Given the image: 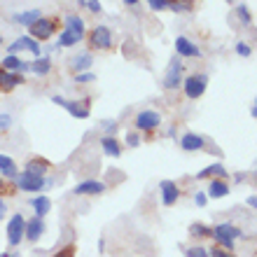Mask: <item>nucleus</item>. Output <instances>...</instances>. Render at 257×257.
<instances>
[{"label": "nucleus", "mask_w": 257, "mask_h": 257, "mask_svg": "<svg viewBox=\"0 0 257 257\" xmlns=\"http://www.w3.org/2000/svg\"><path fill=\"white\" fill-rule=\"evenodd\" d=\"M229 194V185H227V180H220V178H215V180H210L208 185V196L210 199H222V196Z\"/></svg>", "instance_id": "393cba45"}, {"label": "nucleus", "mask_w": 257, "mask_h": 257, "mask_svg": "<svg viewBox=\"0 0 257 257\" xmlns=\"http://www.w3.org/2000/svg\"><path fill=\"white\" fill-rule=\"evenodd\" d=\"M241 236H243V231L238 229V227H234L231 222H222V224H217V227H213V238L229 252L234 250V241Z\"/></svg>", "instance_id": "f257e3e1"}, {"label": "nucleus", "mask_w": 257, "mask_h": 257, "mask_svg": "<svg viewBox=\"0 0 257 257\" xmlns=\"http://www.w3.org/2000/svg\"><path fill=\"white\" fill-rule=\"evenodd\" d=\"M183 84V66H180V59L178 56H173L169 63V70H166V75H164V89H178Z\"/></svg>", "instance_id": "0eeeda50"}, {"label": "nucleus", "mask_w": 257, "mask_h": 257, "mask_svg": "<svg viewBox=\"0 0 257 257\" xmlns=\"http://www.w3.org/2000/svg\"><path fill=\"white\" fill-rule=\"evenodd\" d=\"M52 180L49 178H40V176H33V173H28V171H21L19 176H17V187L21 192H33V194H40L45 187H49Z\"/></svg>", "instance_id": "7ed1b4c3"}, {"label": "nucleus", "mask_w": 257, "mask_h": 257, "mask_svg": "<svg viewBox=\"0 0 257 257\" xmlns=\"http://www.w3.org/2000/svg\"><path fill=\"white\" fill-rule=\"evenodd\" d=\"M5 215H7V203H5V199L0 196V220H3Z\"/></svg>", "instance_id": "37998d69"}, {"label": "nucleus", "mask_w": 257, "mask_h": 257, "mask_svg": "<svg viewBox=\"0 0 257 257\" xmlns=\"http://www.w3.org/2000/svg\"><path fill=\"white\" fill-rule=\"evenodd\" d=\"M0 257H17V255H14V252H3Z\"/></svg>", "instance_id": "8fccbe9b"}, {"label": "nucleus", "mask_w": 257, "mask_h": 257, "mask_svg": "<svg viewBox=\"0 0 257 257\" xmlns=\"http://www.w3.org/2000/svg\"><path fill=\"white\" fill-rule=\"evenodd\" d=\"M0 176L7 178V180H17V176H19V169H17V162H14L12 157L0 155Z\"/></svg>", "instance_id": "aec40b11"}, {"label": "nucleus", "mask_w": 257, "mask_h": 257, "mask_svg": "<svg viewBox=\"0 0 257 257\" xmlns=\"http://www.w3.org/2000/svg\"><path fill=\"white\" fill-rule=\"evenodd\" d=\"M49 166L52 164L45 159V157H31L26 162V169L24 171H28V173H33V176H40V178H45V173L49 171Z\"/></svg>", "instance_id": "a211bd4d"}, {"label": "nucleus", "mask_w": 257, "mask_h": 257, "mask_svg": "<svg viewBox=\"0 0 257 257\" xmlns=\"http://www.w3.org/2000/svg\"><path fill=\"white\" fill-rule=\"evenodd\" d=\"M190 236L192 238H213V227L201 222H192L190 224Z\"/></svg>", "instance_id": "cd10ccee"}, {"label": "nucleus", "mask_w": 257, "mask_h": 257, "mask_svg": "<svg viewBox=\"0 0 257 257\" xmlns=\"http://www.w3.org/2000/svg\"><path fill=\"white\" fill-rule=\"evenodd\" d=\"M103 128H105V136H115L119 124H117L115 119H105V122H103Z\"/></svg>", "instance_id": "c9c22d12"}, {"label": "nucleus", "mask_w": 257, "mask_h": 257, "mask_svg": "<svg viewBox=\"0 0 257 257\" xmlns=\"http://www.w3.org/2000/svg\"><path fill=\"white\" fill-rule=\"evenodd\" d=\"M31 208L35 210V217H47V213L52 210V199L47 194H38L35 199H31Z\"/></svg>", "instance_id": "6ab92c4d"}, {"label": "nucleus", "mask_w": 257, "mask_h": 257, "mask_svg": "<svg viewBox=\"0 0 257 257\" xmlns=\"http://www.w3.org/2000/svg\"><path fill=\"white\" fill-rule=\"evenodd\" d=\"M227 3H231V0H227Z\"/></svg>", "instance_id": "603ef678"}, {"label": "nucleus", "mask_w": 257, "mask_h": 257, "mask_svg": "<svg viewBox=\"0 0 257 257\" xmlns=\"http://www.w3.org/2000/svg\"><path fill=\"white\" fill-rule=\"evenodd\" d=\"M169 7H171V12L185 14L192 10V3H187V0H169Z\"/></svg>", "instance_id": "7c9ffc66"}, {"label": "nucleus", "mask_w": 257, "mask_h": 257, "mask_svg": "<svg viewBox=\"0 0 257 257\" xmlns=\"http://www.w3.org/2000/svg\"><path fill=\"white\" fill-rule=\"evenodd\" d=\"M42 234H45V222H42V217H31V220H26L24 238H26L28 243H38Z\"/></svg>", "instance_id": "9b49d317"}, {"label": "nucleus", "mask_w": 257, "mask_h": 257, "mask_svg": "<svg viewBox=\"0 0 257 257\" xmlns=\"http://www.w3.org/2000/svg\"><path fill=\"white\" fill-rule=\"evenodd\" d=\"M24 231H26V220H24L21 213H14L10 217V222H7V245L17 248L21 243V238H24Z\"/></svg>", "instance_id": "39448f33"}, {"label": "nucleus", "mask_w": 257, "mask_h": 257, "mask_svg": "<svg viewBox=\"0 0 257 257\" xmlns=\"http://www.w3.org/2000/svg\"><path fill=\"white\" fill-rule=\"evenodd\" d=\"M196 178H220V180H227V169H224V164L215 162V164H210V166H206L203 171H199V176Z\"/></svg>", "instance_id": "5701e85b"}, {"label": "nucleus", "mask_w": 257, "mask_h": 257, "mask_svg": "<svg viewBox=\"0 0 257 257\" xmlns=\"http://www.w3.org/2000/svg\"><path fill=\"white\" fill-rule=\"evenodd\" d=\"M180 148H183L185 152H199V150L206 148V138L194 134V131H187V134L180 136Z\"/></svg>", "instance_id": "f8f14e48"}, {"label": "nucleus", "mask_w": 257, "mask_h": 257, "mask_svg": "<svg viewBox=\"0 0 257 257\" xmlns=\"http://www.w3.org/2000/svg\"><path fill=\"white\" fill-rule=\"evenodd\" d=\"M183 89H185V96L196 101V98H201L206 94V89H208V75L206 73H196V75H187L183 80Z\"/></svg>", "instance_id": "f03ea898"}, {"label": "nucleus", "mask_w": 257, "mask_h": 257, "mask_svg": "<svg viewBox=\"0 0 257 257\" xmlns=\"http://www.w3.org/2000/svg\"><path fill=\"white\" fill-rule=\"evenodd\" d=\"M7 192V180H3V178H0V196L5 194Z\"/></svg>", "instance_id": "49530a36"}, {"label": "nucleus", "mask_w": 257, "mask_h": 257, "mask_svg": "<svg viewBox=\"0 0 257 257\" xmlns=\"http://www.w3.org/2000/svg\"><path fill=\"white\" fill-rule=\"evenodd\" d=\"M56 33V19H49V17H40V19L28 26V35L33 40L42 42V40H49L52 35Z\"/></svg>", "instance_id": "20e7f679"}, {"label": "nucleus", "mask_w": 257, "mask_h": 257, "mask_svg": "<svg viewBox=\"0 0 257 257\" xmlns=\"http://www.w3.org/2000/svg\"><path fill=\"white\" fill-rule=\"evenodd\" d=\"M236 17H238V19H241V24H243V26H250V24H252L250 7L245 5V3H241V5H236Z\"/></svg>", "instance_id": "c756f323"}, {"label": "nucleus", "mask_w": 257, "mask_h": 257, "mask_svg": "<svg viewBox=\"0 0 257 257\" xmlns=\"http://www.w3.org/2000/svg\"><path fill=\"white\" fill-rule=\"evenodd\" d=\"M12 126V117L10 115H0V128L5 131V128H10Z\"/></svg>", "instance_id": "79ce46f5"}, {"label": "nucleus", "mask_w": 257, "mask_h": 257, "mask_svg": "<svg viewBox=\"0 0 257 257\" xmlns=\"http://www.w3.org/2000/svg\"><path fill=\"white\" fill-rule=\"evenodd\" d=\"M0 45H3V35H0Z\"/></svg>", "instance_id": "3c124183"}, {"label": "nucleus", "mask_w": 257, "mask_h": 257, "mask_svg": "<svg viewBox=\"0 0 257 257\" xmlns=\"http://www.w3.org/2000/svg\"><path fill=\"white\" fill-rule=\"evenodd\" d=\"M89 45L91 49H112V31L108 26H96L89 33Z\"/></svg>", "instance_id": "423d86ee"}, {"label": "nucleus", "mask_w": 257, "mask_h": 257, "mask_svg": "<svg viewBox=\"0 0 257 257\" xmlns=\"http://www.w3.org/2000/svg\"><path fill=\"white\" fill-rule=\"evenodd\" d=\"M255 169H257V166H255Z\"/></svg>", "instance_id": "864d4df0"}, {"label": "nucleus", "mask_w": 257, "mask_h": 257, "mask_svg": "<svg viewBox=\"0 0 257 257\" xmlns=\"http://www.w3.org/2000/svg\"><path fill=\"white\" fill-rule=\"evenodd\" d=\"M159 190H162V203L164 206H173V203L180 199V190H178V185L173 183V180H162Z\"/></svg>", "instance_id": "dca6fc26"}, {"label": "nucleus", "mask_w": 257, "mask_h": 257, "mask_svg": "<svg viewBox=\"0 0 257 257\" xmlns=\"http://www.w3.org/2000/svg\"><path fill=\"white\" fill-rule=\"evenodd\" d=\"M89 101L84 103H77V101H66V105H63V110H66L68 115H73L75 119H87L89 117Z\"/></svg>", "instance_id": "4be33fe9"}, {"label": "nucleus", "mask_w": 257, "mask_h": 257, "mask_svg": "<svg viewBox=\"0 0 257 257\" xmlns=\"http://www.w3.org/2000/svg\"><path fill=\"white\" fill-rule=\"evenodd\" d=\"M155 12H164V10H169V0H145Z\"/></svg>", "instance_id": "72a5a7b5"}, {"label": "nucleus", "mask_w": 257, "mask_h": 257, "mask_svg": "<svg viewBox=\"0 0 257 257\" xmlns=\"http://www.w3.org/2000/svg\"><path fill=\"white\" fill-rule=\"evenodd\" d=\"M73 192L77 196H96L105 192V183H101V180H82L80 185H75Z\"/></svg>", "instance_id": "ddd939ff"}, {"label": "nucleus", "mask_w": 257, "mask_h": 257, "mask_svg": "<svg viewBox=\"0 0 257 257\" xmlns=\"http://www.w3.org/2000/svg\"><path fill=\"white\" fill-rule=\"evenodd\" d=\"M75 82H77V84H89V82H96V75L94 73H80V75H75Z\"/></svg>", "instance_id": "f704fd0d"}, {"label": "nucleus", "mask_w": 257, "mask_h": 257, "mask_svg": "<svg viewBox=\"0 0 257 257\" xmlns=\"http://www.w3.org/2000/svg\"><path fill=\"white\" fill-rule=\"evenodd\" d=\"M49 70H52V61H49V56H38L35 61H31V73L45 77V75H49Z\"/></svg>", "instance_id": "bb28decb"}, {"label": "nucleus", "mask_w": 257, "mask_h": 257, "mask_svg": "<svg viewBox=\"0 0 257 257\" xmlns=\"http://www.w3.org/2000/svg\"><path fill=\"white\" fill-rule=\"evenodd\" d=\"M40 17H42V12L38 10V7H33V10H26V12H17V14L12 17V19L17 21V24H21V26H26V28H28L31 24H35V21L40 19Z\"/></svg>", "instance_id": "b1692460"}, {"label": "nucleus", "mask_w": 257, "mask_h": 257, "mask_svg": "<svg viewBox=\"0 0 257 257\" xmlns=\"http://www.w3.org/2000/svg\"><path fill=\"white\" fill-rule=\"evenodd\" d=\"M52 103H56V105H66V98H63V96H52Z\"/></svg>", "instance_id": "c03bdc74"}, {"label": "nucleus", "mask_w": 257, "mask_h": 257, "mask_svg": "<svg viewBox=\"0 0 257 257\" xmlns=\"http://www.w3.org/2000/svg\"><path fill=\"white\" fill-rule=\"evenodd\" d=\"M94 66V56L87 54V52H80V54H75L70 59V68L75 70V75L80 73H89V68Z\"/></svg>", "instance_id": "f3484780"}, {"label": "nucleus", "mask_w": 257, "mask_h": 257, "mask_svg": "<svg viewBox=\"0 0 257 257\" xmlns=\"http://www.w3.org/2000/svg\"><path fill=\"white\" fill-rule=\"evenodd\" d=\"M87 7H89V12H94V14L103 12V5L98 3V0H87Z\"/></svg>", "instance_id": "58836bf2"}, {"label": "nucleus", "mask_w": 257, "mask_h": 257, "mask_svg": "<svg viewBox=\"0 0 257 257\" xmlns=\"http://www.w3.org/2000/svg\"><path fill=\"white\" fill-rule=\"evenodd\" d=\"M21 84H24V75L10 73V70H3V68H0V91L10 94V91H14L17 87H21Z\"/></svg>", "instance_id": "4468645a"}, {"label": "nucleus", "mask_w": 257, "mask_h": 257, "mask_svg": "<svg viewBox=\"0 0 257 257\" xmlns=\"http://www.w3.org/2000/svg\"><path fill=\"white\" fill-rule=\"evenodd\" d=\"M52 257H75V248L68 245V248H63L61 252H56V255H52Z\"/></svg>", "instance_id": "a19ab883"}, {"label": "nucleus", "mask_w": 257, "mask_h": 257, "mask_svg": "<svg viewBox=\"0 0 257 257\" xmlns=\"http://www.w3.org/2000/svg\"><path fill=\"white\" fill-rule=\"evenodd\" d=\"M185 257H210V255H208V250H206V248L194 245V248H187V250H185Z\"/></svg>", "instance_id": "2f4dec72"}, {"label": "nucleus", "mask_w": 257, "mask_h": 257, "mask_svg": "<svg viewBox=\"0 0 257 257\" xmlns=\"http://www.w3.org/2000/svg\"><path fill=\"white\" fill-rule=\"evenodd\" d=\"M159 124H162V115H159L157 110H143L134 119V126L138 128V131H155Z\"/></svg>", "instance_id": "6e6552de"}, {"label": "nucleus", "mask_w": 257, "mask_h": 257, "mask_svg": "<svg viewBox=\"0 0 257 257\" xmlns=\"http://www.w3.org/2000/svg\"><path fill=\"white\" fill-rule=\"evenodd\" d=\"M0 68H3V70H10V73L24 75V73L31 70V63L24 61V59H19V56H14V54H7L5 59H3V63H0Z\"/></svg>", "instance_id": "2eb2a0df"}, {"label": "nucleus", "mask_w": 257, "mask_h": 257, "mask_svg": "<svg viewBox=\"0 0 257 257\" xmlns=\"http://www.w3.org/2000/svg\"><path fill=\"white\" fill-rule=\"evenodd\" d=\"M66 31H70V33L82 35V38H84V31H87L84 19H82V17H77V14H68V17H66Z\"/></svg>", "instance_id": "a878e982"}, {"label": "nucleus", "mask_w": 257, "mask_h": 257, "mask_svg": "<svg viewBox=\"0 0 257 257\" xmlns=\"http://www.w3.org/2000/svg\"><path fill=\"white\" fill-rule=\"evenodd\" d=\"M194 203L199 206V208H203V206L208 203V194H206V192H196V194H194Z\"/></svg>", "instance_id": "4c0bfd02"}, {"label": "nucleus", "mask_w": 257, "mask_h": 257, "mask_svg": "<svg viewBox=\"0 0 257 257\" xmlns=\"http://www.w3.org/2000/svg\"><path fill=\"white\" fill-rule=\"evenodd\" d=\"M176 54L178 56H185V59H201L203 52L199 49V45H196V42H192L190 38L180 35V38H176Z\"/></svg>", "instance_id": "9d476101"}, {"label": "nucleus", "mask_w": 257, "mask_h": 257, "mask_svg": "<svg viewBox=\"0 0 257 257\" xmlns=\"http://www.w3.org/2000/svg\"><path fill=\"white\" fill-rule=\"evenodd\" d=\"M210 257H234L229 250H224V248H213V250H208Z\"/></svg>", "instance_id": "ea45409f"}, {"label": "nucleus", "mask_w": 257, "mask_h": 257, "mask_svg": "<svg viewBox=\"0 0 257 257\" xmlns=\"http://www.w3.org/2000/svg\"><path fill=\"white\" fill-rule=\"evenodd\" d=\"M250 115H252V117H255V119H257V98H255V105H252V110H250Z\"/></svg>", "instance_id": "de8ad7c7"}, {"label": "nucleus", "mask_w": 257, "mask_h": 257, "mask_svg": "<svg viewBox=\"0 0 257 257\" xmlns=\"http://www.w3.org/2000/svg\"><path fill=\"white\" fill-rule=\"evenodd\" d=\"M236 54H238V56H243V59H248V56L252 54V47L248 45V42L241 40V42H236Z\"/></svg>", "instance_id": "473e14b6"}, {"label": "nucleus", "mask_w": 257, "mask_h": 257, "mask_svg": "<svg viewBox=\"0 0 257 257\" xmlns=\"http://www.w3.org/2000/svg\"><path fill=\"white\" fill-rule=\"evenodd\" d=\"M101 148L108 157H122V143L117 141V136H103L101 138Z\"/></svg>", "instance_id": "412c9836"}, {"label": "nucleus", "mask_w": 257, "mask_h": 257, "mask_svg": "<svg viewBox=\"0 0 257 257\" xmlns=\"http://www.w3.org/2000/svg\"><path fill=\"white\" fill-rule=\"evenodd\" d=\"M17 52H33L35 59H38V56H40V42L33 40L31 35H21V38H17V40L7 47V54L17 56Z\"/></svg>", "instance_id": "1a4fd4ad"}, {"label": "nucleus", "mask_w": 257, "mask_h": 257, "mask_svg": "<svg viewBox=\"0 0 257 257\" xmlns=\"http://www.w3.org/2000/svg\"><path fill=\"white\" fill-rule=\"evenodd\" d=\"M80 40H82V35H75V33H70V31H66V28H63L61 33H59V40H56V47L54 49H59V47H73V45H77Z\"/></svg>", "instance_id": "c85d7f7f"}, {"label": "nucleus", "mask_w": 257, "mask_h": 257, "mask_svg": "<svg viewBox=\"0 0 257 257\" xmlns=\"http://www.w3.org/2000/svg\"><path fill=\"white\" fill-rule=\"evenodd\" d=\"M124 5H138V0H124Z\"/></svg>", "instance_id": "09e8293b"}, {"label": "nucleus", "mask_w": 257, "mask_h": 257, "mask_svg": "<svg viewBox=\"0 0 257 257\" xmlns=\"http://www.w3.org/2000/svg\"><path fill=\"white\" fill-rule=\"evenodd\" d=\"M245 201H248V206H250V208H255V210H257V196H248Z\"/></svg>", "instance_id": "a18cd8bd"}, {"label": "nucleus", "mask_w": 257, "mask_h": 257, "mask_svg": "<svg viewBox=\"0 0 257 257\" xmlns=\"http://www.w3.org/2000/svg\"><path fill=\"white\" fill-rule=\"evenodd\" d=\"M126 145H128V148H138V145H141V138H138V134L128 131V134H126Z\"/></svg>", "instance_id": "e433bc0d"}]
</instances>
